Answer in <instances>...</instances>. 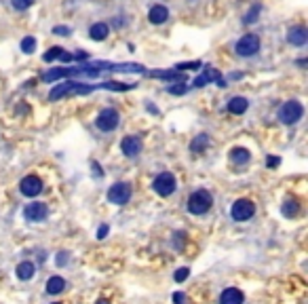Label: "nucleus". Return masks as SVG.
Returning a JSON list of instances; mask_svg holds the SVG:
<instances>
[{
    "label": "nucleus",
    "instance_id": "nucleus-17",
    "mask_svg": "<svg viewBox=\"0 0 308 304\" xmlns=\"http://www.w3.org/2000/svg\"><path fill=\"white\" fill-rule=\"evenodd\" d=\"M148 17H150V21H152V23L160 25V23H165V21H167V17H169V11H167V6L156 4V6H152V9H150Z\"/></svg>",
    "mask_w": 308,
    "mask_h": 304
},
{
    "label": "nucleus",
    "instance_id": "nucleus-35",
    "mask_svg": "<svg viewBox=\"0 0 308 304\" xmlns=\"http://www.w3.org/2000/svg\"><path fill=\"white\" fill-rule=\"evenodd\" d=\"M91 167H93V173H95V177H101V169H99V163H97V161H93V163H91Z\"/></svg>",
    "mask_w": 308,
    "mask_h": 304
},
{
    "label": "nucleus",
    "instance_id": "nucleus-9",
    "mask_svg": "<svg viewBox=\"0 0 308 304\" xmlns=\"http://www.w3.org/2000/svg\"><path fill=\"white\" fill-rule=\"evenodd\" d=\"M49 215V207L47 203H30L23 209V218L28 222H44Z\"/></svg>",
    "mask_w": 308,
    "mask_h": 304
},
{
    "label": "nucleus",
    "instance_id": "nucleus-22",
    "mask_svg": "<svg viewBox=\"0 0 308 304\" xmlns=\"http://www.w3.org/2000/svg\"><path fill=\"white\" fill-rule=\"evenodd\" d=\"M298 211H300L298 199H287L283 203V215H285V218H293V215H298Z\"/></svg>",
    "mask_w": 308,
    "mask_h": 304
},
{
    "label": "nucleus",
    "instance_id": "nucleus-1",
    "mask_svg": "<svg viewBox=\"0 0 308 304\" xmlns=\"http://www.w3.org/2000/svg\"><path fill=\"white\" fill-rule=\"evenodd\" d=\"M213 207V196H211L209 190H196V192H192L188 196V211L190 213H194V215H203V213H207L209 209Z\"/></svg>",
    "mask_w": 308,
    "mask_h": 304
},
{
    "label": "nucleus",
    "instance_id": "nucleus-25",
    "mask_svg": "<svg viewBox=\"0 0 308 304\" xmlns=\"http://www.w3.org/2000/svg\"><path fill=\"white\" fill-rule=\"evenodd\" d=\"M63 53V49L61 47H53V49H49L47 53L42 55V59L44 61H53V59H59V55Z\"/></svg>",
    "mask_w": 308,
    "mask_h": 304
},
{
    "label": "nucleus",
    "instance_id": "nucleus-13",
    "mask_svg": "<svg viewBox=\"0 0 308 304\" xmlns=\"http://www.w3.org/2000/svg\"><path fill=\"white\" fill-rule=\"evenodd\" d=\"M287 42L293 44V47H304L308 42V30L304 25H296V28H289L287 32Z\"/></svg>",
    "mask_w": 308,
    "mask_h": 304
},
{
    "label": "nucleus",
    "instance_id": "nucleus-33",
    "mask_svg": "<svg viewBox=\"0 0 308 304\" xmlns=\"http://www.w3.org/2000/svg\"><path fill=\"white\" fill-rule=\"evenodd\" d=\"M279 165H281V158L279 156H268L266 158V167H279Z\"/></svg>",
    "mask_w": 308,
    "mask_h": 304
},
{
    "label": "nucleus",
    "instance_id": "nucleus-7",
    "mask_svg": "<svg viewBox=\"0 0 308 304\" xmlns=\"http://www.w3.org/2000/svg\"><path fill=\"white\" fill-rule=\"evenodd\" d=\"M255 213V205L249 199H239L232 203V209H230V215H232V220L236 222H247L251 220Z\"/></svg>",
    "mask_w": 308,
    "mask_h": 304
},
{
    "label": "nucleus",
    "instance_id": "nucleus-14",
    "mask_svg": "<svg viewBox=\"0 0 308 304\" xmlns=\"http://www.w3.org/2000/svg\"><path fill=\"white\" fill-rule=\"evenodd\" d=\"M243 302H245V296L236 287H226L220 294V304H243Z\"/></svg>",
    "mask_w": 308,
    "mask_h": 304
},
{
    "label": "nucleus",
    "instance_id": "nucleus-37",
    "mask_svg": "<svg viewBox=\"0 0 308 304\" xmlns=\"http://www.w3.org/2000/svg\"><path fill=\"white\" fill-rule=\"evenodd\" d=\"M53 304H59V302H53Z\"/></svg>",
    "mask_w": 308,
    "mask_h": 304
},
{
    "label": "nucleus",
    "instance_id": "nucleus-8",
    "mask_svg": "<svg viewBox=\"0 0 308 304\" xmlns=\"http://www.w3.org/2000/svg\"><path fill=\"white\" fill-rule=\"evenodd\" d=\"M129 199H131V186L127 182H116L108 190V201L112 205H125V203H129Z\"/></svg>",
    "mask_w": 308,
    "mask_h": 304
},
{
    "label": "nucleus",
    "instance_id": "nucleus-6",
    "mask_svg": "<svg viewBox=\"0 0 308 304\" xmlns=\"http://www.w3.org/2000/svg\"><path fill=\"white\" fill-rule=\"evenodd\" d=\"M234 51H236V55H241V57H251L260 51V38L255 34H245L243 38L236 40Z\"/></svg>",
    "mask_w": 308,
    "mask_h": 304
},
{
    "label": "nucleus",
    "instance_id": "nucleus-36",
    "mask_svg": "<svg viewBox=\"0 0 308 304\" xmlns=\"http://www.w3.org/2000/svg\"><path fill=\"white\" fill-rule=\"evenodd\" d=\"M97 304H110V302H108V300H99Z\"/></svg>",
    "mask_w": 308,
    "mask_h": 304
},
{
    "label": "nucleus",
    "instance_id": "nucleus-32",
    "mask_svg": "<svg viewBox=\"0 0 308 304\" xmlns=\"http://www.w3.org/2000/svg\"><path fill=\"white\" fill-rule=\"evenodd\" d=\"M53 34H57V36H68V34H72V30H70L68 25H55V28H53Z\"/></svg>",
    "mask_w": 308,
    "mask_h": 304
},
{
    "label": "nucleus",
    "instance_id": "nucleus-28",
    "mask_svg": "<svg viewBox=\"0 0 308 304\" xmlns=\"http://www.w3.org/2000/svg\"><path fill=\"white\" fill-rule=\"evenodd\" d=\"M173 304H190V300L184 291H175V294H173Z\"/></svg>",
    "mask_w": 308,
    "mask_h": 304
},
{
    "label": "nucleus",
    "instance_id": "nucleus-4",
    "mask_svg": "<svg viewBox=\"0 0 308 304\" xmlns=\"http://www.w3.org/2000/svg\"><path fill=\"white\" fill-rule=\"evenodd\" d=\"M118 123H120V114H118V110H114V108H106V110H101L99 116L95 118L97 129L104 131V133L114 131L118 127Z\"/></svg>",
    "mask_w": 308,
    "mask_h": 304
},
{
    "label": "nucleus",
    "instance_id": "nucleus-34",
    "mask_svg": "<svg viewBox=\"0 0 308 304\" xmlns=\"http://www.w3.org/2000/svg\"><path fill=\"white\" fill-rule=\"evenodd\" d=\"M108 230H110V228H108L106 224H104V226H99V230H97V239H106Z\"/></svg>",
    "mask_w": 308,
    "mask_h": 304
},
{
    "label": "nucleus",
    "instance_id": "nucleus-15",
    "mask_svg": "<svg viewBox=\"0 0 308 304\" xmlns=\"http://www.w3.org/2000/svg\"><path fill=\"white\" fill-rule=\"evenodd\" d=\"M108 34H110V25L104 23V21L93 23L91 30H89V36H91V40H106Z\"/></svg>",
    "mask_w": 308,
    "mask_h": 304
},
{
    "label": "nucleus",
    "instance_id": "nucleus-31",
    "mask_svg": "<svg viewBox=\"0 0 308 304\" xmlns=\"http://www.w3.org/2000/svg\"><path fill=\"white\" fill-rule=\"evenodd\" d=\"M177 70H198L201 68V61H190V63H177Z\"/></svg>",
    "mask_w": 308,
    "mask_h": 304
},
{
    "label": "nucleus",
    "instance_id": "nucleus-18",
    "mask_svg": "<svg viewBox=\"0 0 308 304\" xmlns=\"http://www.w3.org/2000/svg\"><path fill=\"white\" fill-rule=\"evenodd\" d=\"M247 108H249V101L245 97H241V95H236V97L228 101V112H232V114H243Z\"/></svg>",
    "mask_w": 308,
    "mask_h": 304
},
{
    "label": "nucleus",
    "instance_id": "nucleus-20",
    "mask_svg": "<svg viewBox=\"0 0 308 304\" xmlns=\"http://www.w3.org/2000/svg\"><path fill=\"white\" fill-rule=\"evenodd\" d=\"M207 146H209V135H207V133H201V135H196L190 142V150L192 152H203Z\"/></svg>",
    "mask_w": 308,
    "mask_h": 304
},
{
    "label": "nucleus",
    "instance_id": "nucleus-10",
    "mask_svg": "<svg viewBox=\"0 0 308 304\" xmlns=\"http://www.w3.org/2000/svg\"><path fill=\"white\" fill-rule=\"evenodd\" d=\"M19 190H21L23 196H38L42 192V180L38 175H25L19 182Z\"/></svg>",
    "mask_w": 308,
    "mask_h": 304
},
{
    "label": "nucleus",
    "instance_id": "nucleus-24",
    "mask_svg": "<svg viewBox=\"0 0 308 304\" xmlns=\"http://www.w3.org/2000/svg\"><path fill=\"white\" fill-rule=\"evenodd\" d=\"M34 49H36V38L34 36H25L21 40V51L30 55V53H34Z\"/></svg>",
    "mask_w": 308,
    "mask_h": 304
},
{
    "label": "nucleus",
    "instance_id": "nucleus-11",
    "mask_svg": "<svg viewBox=\"0 0 308 304\" xmlns=\"http://www.w3.org/2000/svg\"><path fill=\"white\" fill-rule=\"evenodd\" d=\"M120 150H123L125 156H137L139 152H142V139H139L137 135H127L123 142H120Z\"/></svg>",
    "mask_w": 308,
    "mask_h": 304
},
{
    "label": "nucleus",
    "instance_id": "nucleus-29",
    "mask_svg": "<svg viewBox=\"0 0 308 304\" xmlns=\"http://www.w3.org/2000/svg\"><path fill=\"white\" fill-rule=\"evenodd\" d=\"M186 91H188V87H186V85H177V87H167V93H171V95H184Z\"/></svg>",
    "mask_w": 308,
    "mask_h": 304
},
{
    "label": "nucleus",
    "instance_id": "nucleus-3",
    "mask_svg": "<svg viewBox=\"0 0 308 304\" xmlns=\"http://www.w3.org/2000/svg\"><path fill=\"white\" fill-rule=\"evenodd\" d=\"M89 91H93V87H89V85H82V82H63V85H57L53 91L49 93V99L51 101H57V99H61L63 95H70V93H89Z\"/></svg>",
    "mask_w": 308,
    "mask_h": 304
},
{
    "label": "nucleus",
    "instance_id": "nucleus-2",
    "mask_svg": "<svg viewBox=\"0 0 308 304\" xmlns=\"http://www.w3.org/2000/svg\"><path fill=\"white\" fill-rule=\"evenodd\" d=\"M304 116V108L298 99H291V101H285L279 110V120L283 125H296L300 118Z\"/></svg>",
    "mask_w": 308,
    "mask_h": 304
},
{
    "label": "nucleus",
    "instance_id": "nucleus-5",
    "mask_svg": "<svg viewBox=\"0 0 308 304\" xmlns=\"http://www.w3.org/2000/svg\"><path fill=\"white\" fill-rule=\"evenodd\" d=\"M152 188H154V192H156L158 196H169V194H173V190L177 188L175 175L169 173V171H165V173L156 175V177H154V182H152Z\"/></svg>",
    "mask_w": 308,
    "mask_h": 304
},
{
    "label": "nucleus",
    "instance_id": "nucleus-27",
    "mask_svg": "<svg viewBox=\"0 0 308 304\" xmlns=\"http://www.w3.org/2000/svg\"><path fill=\"white\" fill-rule=\"evenodd\" d=\"M188 277H190V268H188V266H182V268L175 270V277H173V279H175L177 283H184Z\"/></svg>",
    "mask_w": 308,
    "mask_h": 304
},
{
    "label": "nucleus",
    "instance_id": "nucleus-16",
    "mask_svg": "<svg viewBox=\"0 0 308 304\" xmlns=\"http://www.w3.org/2000/svg\"><path fill=\"white\" fill-rule=\"evenodd\" d=\"M34 272H36L34 262H21V264H17L15 275H17L19 281H30V279L34 277Z\"/></svg>",
    "mask_w": 308,
    "mask_h": 304
},
{
    "label": "nucleus",
    "instance_id": "nucleus-23",
    "mask_svg": "<svg viewBox=\"0 0 308 304\" xmlns=\"http://www.w3.org/2000/svg\"><path fill=\"white\" fill-rule=\"evenodd\" d=\"M260 11H262V6H260V4H253L251 9L247 11V15H245V19H243V23H245V25H251V23H255V21H258V15H260Z\"/></svg>",
    "mask_w": 308,
    "mask_h": 304
},
{
    "label": "nucleus",
    "instance_id": "nucleus-30",
    "mask_svg": "<svg viewBox=\"0 0 308 304\" xmlns=\"http://www.w3.org/2000/svg\"><path fill=\"white\" fill-rule=\"evenodd\" d=\"M68 260H70V253L68 251H59V253H57V258H55V262H57V266H66Z\"/></svg>",
    "mask_w": 308,
    "mask_h": 304
},
{
    "label": "nucleus",
    "instance_id": "nucleus-12",
    "mask_svg": "<svg viewBox=\"0 0 308 304\" xmlns=\"http://www.w3.org/2000/svg\"><path fill=\"white\" fill-rule=\"evenodd\" d=\"M211 80H215V82H217V87H226V80L222 78L220 72H217L215 68H207V70H205V72H203L201 76H198V78H196L194 82H192V87H203V85H209Z\"/></svg>",
    "mask_w": 308,
    "mask_h": 304
},
{
    "label": "nucleus",
    "instance_id": "nucleus-26",
    "mask_svg": "<svg viewBox=\"0 0 308 304\" xmlns=\"http://www.w3.org/2000/svg\"><path fill=\"white\" fill-rule=\"evenodd\" d=\"M36 0H11V4H13V9H17V11H25V9H30L32 4H34Z\"/></svg>",
    "mask_w": 308,
    "mask_h": 304
},
{
    "label": "nucleus",
    "instance_id": "nucleus-19",
    "mask_svg": "<svg viewBox=\"0 0 308 304\" xmlns=\"http://www.w3.org/2000/svg\"><path fill=\"white\" fill-rule=\"evenodd\" d=\"M66 289V279H61V277H51L49 281H47V294L51 296H55V294H61V291Z\"/></svg>",
    "mask_w": 308,
    "mask_h": 304
},
{
    "label": "nucleus",
    "instance_id": "nucleus-21",
    "mask_svg": "<svg viewBox=\"0 0 308 304\" xmlns=\"http://www.w3.org/2000/svg\"><path fill=\"white\" fill-rule=\"evenodd\" d=\"M230 158H232L234 165H245L249 161V150L247 148H232V152H230Z\"/></svg>",
    "mask_w": 308,
    "mask_h": 304
}]
</instances>
